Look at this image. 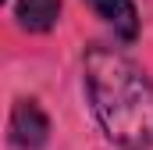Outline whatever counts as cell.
Wrapping results in <instances>:
<instances>
[{
    "mask_svg": "<svg viewBox=\"0 0 153 150\" xmlns=\"http://www.w3.org/2000/svg\"><path fill=\"white\" fill-rule=\"evenodd\" d=\"M82 86L107 143L153 150V79L128 50L93 39L82 54Z\"/></svg>",
    "mask_w": 153,
    "mask_h": 150,
    "instance_id": "6da1fadb",
    "label": "cell"
},
{
    "mask_svg": "<svg viewBox=\"0 0 153 150\" xmlns=\"http://www.w3.org/2000/svg\"><path fill=\"white\" fill-rule=\"evenodd\" d=\"M7 143L14 150H46L50 143V114L32 97H18L7 111Z\"/></svg>",
    "mask_w": 153,
    "mask_h": 150,
    "instance_id": "7a4b0ae2",
    "label": "cell"
},
{
    "mask_svg": "<svg viewBox=\"0 0 153 150\" xmlns=\"http://www.w3.org/2000/svg\"><path fill=\"white\" fill-rule=\"evenodd\" d=\"M85 7H89V11L114 32V39H121L125 46L139 39L143 18H139L135 0H85Z\"/></svg>",
    "mask_w": 153,
    "mask_h": 150,
    "instance_id": "3957f363",
    "label": "cell"
},
{
    "mask_svg": "<svg viewBox=\"0 0 153 150\" xmlns=\"http://www.w3.org/2000/svg\"><path fill=\"white\" fill-rule=\"evenodd\" d=\"M11 18H14V25L22 32L46 36L61 22V0H14L11 4Z\"/></svg>",
    "mask_w": 153,
    "mask_h": 150,
    "instance_id": "277c9868",
    "label": "cell"
},
{
    "mask_svg": "<svg viewBox=\"0 0 153 150\" xmlns=\"http://www.w3.org/2000/svg\"><path fill=\"white\" fill-rule=\"evenodd\" d=\"M4 4H14V0H4Z\"/></svg>",
    "mask_w": 153,
    "mask_h": 150,
    "instance_id": "5b68a950",
    "label": "cell"
}]
</instances>
